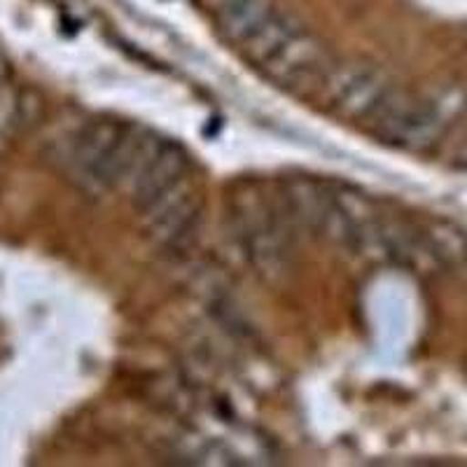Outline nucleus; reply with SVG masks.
I'll return each instance as SVG.
<instances>
[{
    "instance_id": "20e7f679",
    "label": "nucleus",
    "mask_w": 467,
    "mask_h": 467,
    "mask_svg": "<svg viewBox=\"0 0 467 467\" xmlns=\"http://www.w3.org/2000/svg\"><path fill=\"white\" fill-rule=\"evenodd\" d=\"M320 91L337 117L369 124L398 89L379 66L344 64L332 66Z\"/></svg>"
},
{
    "instance_id": "7ed1b4c3",
    "label": "nucleus",
    "mask_w": 467,
    "mask_h": 467,
    "mask_svg": "<svg viewBox=\"0 0 467 467\" xmlns=\"http://www.w3.org/2000/svg\"><path fill=\"white\" fill-rule=\"evenodd\" d=\"M467 108L462 91L440 96H409L395 91L367 129L390 148L423 152L440 143L451 122Z\"/></svg>"
},
{
    "instance_id": "39448f33",
    "label": "nucleus",
    "mask_w": 467,
    "mask_h": 467,
    "mask_svg": "<svg viewBox=\"0 0 467 467\" xmlns=\"http://www.w3.org/2000/svg\"><path fill=\"white\" fill-rule=\"evenodd\" d=\"M192 178V160L187 150L175 140L154 139L143 160L133 171L131 181L127 182L131 202L136 211L143 215L145 211L169 197L181 185Z\"/></svg>"
},
{
    "instance_id": "6e6552de",
    "label": "nucleus",
    "mask_w": 467,
    "mask_h": 467,
    "mask_svg": "<svg viewBox=\"0 0 467 467\" xmlns=\"http://www.w3.org/2000/svg\"><path fill=\"white\" fill-rule=\"evenodd\" d=\"M453 164L461 166V169H467V131L461 139V143L456 145V150H453Z\"/></svg>"
},
{
    "instance_id": "f03ea898",
    "label": "nucleus",
    "mask_w": 467,
    "mask_h": 467,
    "mask_svg": "<svg viewBox=\"0 0 467 467\" xmlns=\"http://www.w3.org/2000/svg\"><path fill=\"white\" fill-rule=\"evenodd\" d=\"M244 52L274 85L297 94L320 89L332 70L318 37L283 10Z\"/></svg>"
},
{
    "instance_id": "0eeeda50",
    "label": "nucleus",
    "mask_w": 467,
    "mask_h": 467,
    "mask_svg": "<svg viewBox=\"0 0 467 467\" xmlns=\"http://www.w3.org/2000/svg\"><path fill=\"white\" fill-rule=\"evenodd\" d=\"M213 19L229 43L245 49L281 12L274 0H211Z\"/></svg>"
},
{
    "instance_id": "423d86ee",
    "label": "nucleus",
    "mask_w": 467,
    "mask_h": 467,
    "mask_svg": "<svg viewBox=\"0 0 467 467\" xmlns=\"http://www.w3.org/2000/svg\"><path fill=\"white\" fill-rule=\"evenodd\" d=\"M202 194L190 178L185 185H181L175 192H171L169 197L145 211L143 220L157 244L175 248V245L185 244L190 234L197 232V224L202 220Z\"/></svg>"
},
{
    "instance_id": "f257e3e1",
    "label": "nucleus",
    "mask_w": 467,
    "mask_h": 467,
    "mask_svg": "<svg viewBox=\"0 0 467 467\" xmlns=\"http://www.w3.org/2000/svg\"><path fill=\"white\" fill-rule=\"evenodd\" d=\"M152 140V133L136 124L94 119L75 133L66 164L70 175L87 190H115L131 181Z\"/></svg>"
}]
</instances>
